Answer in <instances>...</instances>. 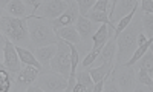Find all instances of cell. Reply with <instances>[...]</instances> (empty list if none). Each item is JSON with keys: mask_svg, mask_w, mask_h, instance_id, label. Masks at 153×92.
<instances>
[{"mask_svg": "<svg viewBox=\"0 0 153 92\" xmlns=\"http://www.w3.org/2000/svg\"><path fill=\"white\" fill-rule=\"evenodd\" d=\"M0 28H2V35H5L16 46L32 49L29 28H28V19H16V17H11L5 14V12H2Z\"/></svg>", "mask_w": 153, "mask_h": 92, "instance_id": "cell-2", "label": "cell"}, {"mask_svg": "<svg viewBox=\"0 0 153 92\" xmlns=\"http://www.w3.org/2000/svg\"><path fill=\"white\" fill-rule=\"evenodd\" d=\"M28 28H29V35H31L32 51L38 48L55 45L57 34L52 28V25H51V20L40 19V17L28 19Z\"/></svg>", "mask_w": 153, "mask_h": 92, "instance_id": "cell-3", "label": "cell"}, {"mask_svg": "<svg viewBox=\"0 0 153 92\" xmlns=\"http://www.w3.org/2000/svg\"><path fill=\"white\" fill-rule=\"evenodd\" d=\"M34 54H35L37 60L42 63V66L46 69V72H52L51 71V61H52V58L57 54V45H51V46L34 49Z\"/></svg>", "mask_w": 153, "mask_h": 92, "instance_id": "cell-13", "label": "cell"}, {"mask_svg": "<svg viewBox=\"0 0 153 92\" xmlns=\"http://www.w3.org/2000/svg\"><path fill=\"white\" fill-rule=\"evenodd\" d=\"M133 92H153V89L149 88V86H144V85H139V83H138Z\"/></svg>", "mask_w": 153, "mask_h": 92, "instance_id": "cell-25", "label": "cell"}, {"mask_svg": "<svg viewBox=\"0 0 153 92\" xmlns=\"http://www.w3.org/2000/svg\"><path fill=\"white\" fill-rule=\"evenodd\" d=\"M16 48H17V54H19V57H20L22 64H26V66H32V68H35V69L40 71V74H46V69L42 66V63L37 60V57H35V54H34V51H32V49L19 48V46H16Z\"/></svg>", "mask_w": 153, "mask_h": 92, "instance_id": "cell-14", "label": "cell"}, {"mask_svg": "<svg viewBox=\"0 0 153 92\" xmlns=\"http://www.w3.org/2000/svg\"><path fill=\"white\" fill-rule=\"evenodd\" d=\"M71 5V0H46L42 3L40 9L37 11L35 17L40 19H46V20H55L60 16H63L68 11Z\"/></svg>", "mask_w": 153, "mask_h": 92, "instance_id": "cell-7", "label": "cell"}, {"mask_svg": "<svg viewBox=\"0 0 153 92\" xmlns=\"http://www.w3.org/2000/svg\"><path fill=\"white\" fill-rule=\"evenodd\" d=\"M115 57H117V40L112 37L107 42V45L101 49L97 61L94 63L92 68L103 66V64H115Z\"/></svg>", "mask_w": 153, "mask_h": 92, "instance_id": "cell-11", "label": "cell"}, {"mask_svg": "<svg viewBox=\"0 0 153 92\" xmlns=\"http://www.w3.org/2000/svg\"><path fill=\"white\" fill-rule=\"evenodd\" d=\"M35 85L42 88L45 92H65L68 89L69 80L66 77L57 72H46L40 74L38 78L35 80Z\"/></svg>", "mask_w": 153, "mask_h": 92, "instance_id": "cell-6", "label": "cell"}, {"mask_svg": "<svg viewBox=\"0 0 153 92\" xmlns=\"http://www.w3.org/2000/svg\"><path fill=\"white\" fill-rule=\"evenodd\" d=\"M72 92H89V91H87V88H86L83 83H78V82H76V85H75V88H74Z\"/></svg>", "mask_w": 153, "mask_h": 92, "instance_id": "cell-26", "label": "cell"}, {"mask_svg": "<svg viewBox=\"0 0 153 92\" xmlns=\"http://www.w3.org/2000/svg\"><path fill=\"white\" fill-rule=\"evenodd\" d=\"M97 0H76V5H78V11L81 17H87V14L92 11V8L95 6Z\"/></svg>", "mask_w": 153, "mask_h": 92, "instance_id": "cell-21", "label": "cell"}, {"mask_svg": "<svg viewBox=\"0 0 153 92\" xmlns=\"http://www.w3.org/2000/svg\"><path fill=\"white\" fill-rule=\"evenodd\" d=\"M139 8L144 14H153V0H141Z\"/></svg>", "mask_w": 153, "mask_h": 92, "instance_id": "cell-24", "label": "cell"}, {"mask_svg": "<svg viewBox=\"0 0 153 92\" xmlns=\"http://www.w3.org/2000/svg\"><path fill=\"white\" fill-rule=\"evenodd\" d=\"M113 74L123 92H133L136 88V71L133 66H115Z\"/></svg>", "mask_w": 153, "mask_h": 92, "instance_id": "cell-8", "label": "cell"}, {"mask_svg": "<svg viewBox=\"0 0 153 92\" xmlns=\"http://www.w3.org/2000/svg\"><path fill=\"white\" fill-rule=\"evenodd\" d=\"M103 92H123V91L120 89L118 83H117V77H115L113 71H112V74H110L109 78H107V82H106V85H104V91H103Z\"/></svg>", "mask_w": 153, "mask_h": 92, "instance_id": "cell-22", "label": "cell"}, {"mask_svg": "<svg viewBox=\"0 0 153 92\" xmlns=\"http://www.w3.org/2000/svg\"><path fill=\"white\" fill-rule=\"evenodd\" d=\"M80 17V11H78V5L76 2L71 0V5L68 8V11L65 12L63 16H60L55 20H51V25H52L54 31H58L61 28H68V26H74L76 25V20Z\"/></svg>", "mask_w": 153, "mask_h": 92, "instance_id": "cell-10", "label": "cell"}, {"mask_svg": "<svg viewBox=\"0 0 153 92\" xmlns=\"http://www.w3.org/2000/svg\"><path fill=\"white\" fill-rule=\"evenodd\" d=\"M139 6V2L138 0H118L117 2V8H115V12H113V16L110 17V22L112 25L117 26V23L124 19L126 16H129L130 12Z\"/></svg>", "mask_w": 153, "mask_h": 92, "instance_id": "cell-12", "label": "cell"}, {"mask_svg": "<svg viewBox=\"0 0 153 92\" xmlns=\"http://www.w3.org/2000/svg\"><path fill=\"white\" fill-rule=\"evenodd\" d=\"M28 6L25 3V0H9L8 6H6V12L8 16L16 17V19H28L26 16Z\"/></svg>", "mask_w": 153, "mask_h": 92, "instance_id": "cell-15", "label": "cell"}, {"mask_svg": "<svg viewBox=\"0 0 153 92\" xmlns=\"http://www.w3.org/2000/svg\"><path fill=\"white\" fill-rule=\"evenodd\" d=\"M133 68H135V71H139V69H146L149 72L152 71V68H153V46L141 57V60H139Z\"/></svg>", "mask_w": 153, "mask_h": 92, "instance_id": "cell-18", "label": "cell"}, {"mask_svg": "<svg viewBox=\"0 0 153 92\" xmlns=\"http://www.w3.org/2000/svg\"><path fill=\"white\" fill-rule=\"evenodd\" d=\"M136 83L144 85V86H149V88L153 89V78H152L150 72L146 71V69H139V71H136Z\"/></svg>", "mask_w": 153, "mask_h": 92, "instance_id": "cell-19", "label": "cell"}, {"mask_svg": "<svg viewBox=\"0 0 153 92\" xmlns=\"http://www.w3.org/2000/svg\"><path fill=\"white\" fill-rule=\"evenodd\" d=\"M143 31L147 38L153 37V14H143Z\"/></svg>", "mask_w": 153, "mask_h": 92, "instance_id": "cell-20", "label": "cell"}, {"mask_svg": "<svg viewBox=\"0 0 153 92\" xmlns=\"http://www.w3.org/2000/svg\"><path fill=\"white\" fill-rule=\"evenodd\" d=\"M38 75H40V71L38 69L23 64L22 71L16 75V80H14V85H12L11 92H26V89L35 83Z\"/></svg>", "mask_w": 153, "mask_h": 92, "instance_id": "cell-9", "label": "cell"}, {"mask_svg": "<svg viewBox=\"0 0 153 92\" xmlns=\"http://www.w3.org/2000/svg\"><path fill=\"white\" fill-rule=\"evenodd\" d=\"M115 68V64H103V66H97V68H89V74H91L94 83H100L101 80H104L106 77L112 74Z\"/></svg>", "mask_w": 153, "mask_h": 92, "instance_id": "cell-17", "label": "cell"}, {"mask_svg": "<svg viewBox=\"0 0 153 92\" xmlns=\"http://www.w3.org/2000/svg\"><path fill=\"white\" fill-rule=\"evenodd\" d=\"M109 8H110L109 0H97V3H95V6L92 9L98 11V12H109Z\"/></svg>", "mask_w": 153, "mask_h": 92, "instance_id": "cell-23", "label": "cell"}, {"mask_svg": "<svg viewBox=\"0 0 153 92\" xmlns=\"http://www.w3.org/2000/svg\"><path fill=\"white\" fill-rule=\"evenodd\" d=\"M26 92H45L42 88H38L37 85H32V86H29L28 89H26Z\"/></svg>", "mask_w": 153, "mask_h": 92, "instance_id": "cell-27", "label": "cell"}, {"mask_svg": "<svg viewBox=\"0 0 153 92\" xmlns=\"http://www.w3.org/2000/svg\"><path fill=\"white\" fill-rule=\"evenodd\" d=\"M57 37H60L61 40H65L71 45H80L81 43V37L76 31V26H68V28H61L58 31H55Z\"/></svg>", "mask_w": 153, "mask_h": 92, "instance_id": "cell-16", "label": "cell"}, {"mask_svg": "<svg viewBox=\"0 0 153 92\" xmlns=\"http://www.w3.org/2000/svg\"><path fill=\"white\" fill-rule=\"evenodd\" d=\"M2 64L14 75H17L23 68L16 45L11 40H8L5 35H2Z\"/></svg>", "mask_w": 153, "mask_h": 92, "instance_id": "cell-5", "label": "cell"}, {"mask_svg": "<svg viewBox=\"0 0 153 92\" xmlns=\"http://www.w3.org/2000/svg\"><path fill=\"white\" fill-rule=\"evenodd\" d=\"M57 54L55 57L51 61V71L61 74L63 77H66L69 80L71 77V68H72V63H71V45L65 40H61L60 37H57Z\"/></svg>", "mask_w": 153, "mask_h": 92, "instance_id": "cell-4", "label": "cell"}, {"mask_svg": "<svg viewBox=\"0 0 153 92\" xmlns=\"http://www.w3.org/2000/svg\"><path fill=\"white\" fill-rule=\"evenodd\" d=\"M143 11H138L135 19L132 20V23L120 34L118 40H117V61L115 66H124V64L132 58V55L135 54V51L138 48V35L144 32L143 31Z\"/></svg>", "mask_w": 153, "mask_h": 92, "instance_id": "cell-1", "label": "cell"}]
</instances>
